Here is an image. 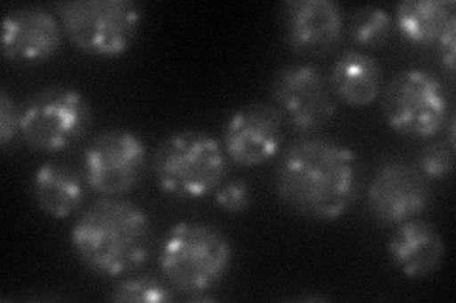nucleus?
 <instances>
[{
	"label": "nucleus",
	"mask_w": 456,
	"mask_h": 303,
	"mask_svg": "<svg viewBox=\"0 0 456 303\" xmlns=\"http://www.w3.org/2000/svg\"><path fill=\"white\" fill-rule=\"evenodd\" d=\"M281 27L293 52L325 55L345 35V13L333 0H289L281 6Z\"/></svg>",
	"instance_id": "f8f14e48"
},
{
	"label": "nucleus",
	"mask_w": 456,
	"mask_h": 303,
	"mask_svg": "<svg viewBox=\"0 0 456 303\" xmlns=\"http://www.w3.org/2000/svg\"><path fill=\"white\" fill-rule=\"evenodd\" d=\"M110 301H147L164 303L174 299V288L154 277L122 279L109 294Z\"/></svg>",
	"instance_id": "6ab92c4d"
},
{
	"label": "nucleus",
	"mask_w": 456,
	"mask_h": 303,
	"mask_svg": "<svg viewBox=\"0 0 456 303\" xmlns=\"http://www.w3.org/2000/svg\"><path fill=\"white\" fill-rule=\"evenodd\" d=\"M382 68L373 55L362 50H346L337 57L330 84L333 93L350 107H367L380 93Z\"/></svg>",
	"instance_id": "2eb2a0df"
},
{
	"label": "nucleus",
	"mask_w": 456,
	"mask_h": 303,
	"mask_svg": "<svg viewBox=\"0 0 456 303\" xmlns=\"http://www.w3.org/2000/svg\"><path fill=\"white\" fill-rule=\"evenodd\" d=\"M147 144L130 129H107L84 152L82 175L86 184L103 197L132 192L145 175Z\"/></svg>",
	"instance_id": "6e6552de"
},
{
	"label": "nucleus",
	"mask_w": 456,
	"mask_h": 303,
	"mask_svg": "<svg viewBox=\"0 0 456 303\" xmlns=\"http://www.w3.org/2000/svg\"><path fill=\"white\" fill-rule=\"evenodd\" d=\"M394 266L409 279L434 275L445 258V243L432 222L411 219L397 224L388 243Z\"/></svg>",
	"instance_id": "4468645a"
},
{
	"label": "nucleus",
	"mask_w": 456,
	"mask_h": 303,
	"mask_svg": "<svg viewBox=\"0 0 456 303\" xmlns=\"http://www.w3.org/2000/svg\"><path fill=\"white\" fill-rule=\"evenodd\" d=\"M454 148L445 142H432L419 155V171L426 179H447L454 167Z\"/></svg>",
	"instance_id": "aec40b11"
},
{
	"label": "nucleus",
	"mask_w": 456,
	"mask_h": 303,
	"mask_svg": "<svg viewBox=\"0 0 456 303\" xmlns=\"http://www.w3.org/2000/svg\"><path fill=\"white\" fill-rule=\"evenodd\" d=\"M84 175L65 163L50 162L40 165L33 179V197L42 212L52 219L73 216L86 195Z\"/></svg>",
	"instance_id": "dca6fc26"
},
{
	"label": "nucleus",
	"mask_w": 456,
	"mask_h": 303,
	"mask_svg": "<svg viewBox=\"0 0 456 303\" xmlns=\"http://www.w3.org/2000/svg\"><path fill=\"white\" fill-rule=\"evenodd\" d=\"M452 0H403L395 6L394 23L411 44L432 46L454 16Z\"/></svg>",
	"instance_id": "f3484780"
},
{
	"label": "nucleus",
	"mask_w": 456,
	"mask_h": 303,
	"mask_svg": "<svg viewBox=\"0 0 456 303\" xmlns=\"http://www.w3.org/2000/svg\"><path fill=\"white\" fill-rule=\"evenodd\" d=\"M61 46V27L42 8H16L3 21V53L13 63H42Z\"/></svg>",
	"instance_id": "ddd939ff"
},
{
	"label": "nucleus",
	"mask_w": 456,
	"mask_h": 303,
	"mask_svg": "<svg viewBox=\"0 0 456 303\" xmlns=\"http://www.w3.org/2000/svg\"><path fill=\"white\" fill-rule=\"evenodd\" d=\"M69 40L95 57H118L134 46L145 10L134 0H67L55 4Z\"/></svg>",
	"instance_id": "39448f33"
},
{
	"label": "nucleus",
	"mask_w": 456,
	"mask_h": 303,
	"mask_svg": "<svg viewBox=\"0 0 456 303\" xmlns=\"http://www.w3.org/2000/svg\"><path fill=\"white\" fill-rule=\"evenodd\" d=\"M394 33V18L379 6H362L352 13L350 38L363 48H380Z\"/></svg>",
	"instance_id": "a211bd4d"
},
{
	"label": "nucleus",
	"mask_w": 456,
	"mask_h": 303,
	"mask_svg": "<svg viewBox=\"0 0 456 303\" xmlns=\"http://www.w3.org/2000/svg\"><path fill=\"white\" fill-rule=\"evenodd\" d=\"M283 144V118L274 105L251 103L228 118L223 148L240 167H256L273 160Z\"/></svg>",
	"instance_id": "9d476101"
},
{
	"label": "nucleus",
	"mask_w": 456,
	"mask_h": 303,
	"mask_svg": "<svg viewBox=\"0 0 456 303\" xmlns=\"http://www.w3.org/2000/svg\"><path fill=\"white\" fill-rule=\"evenodd\" d=\"M274 108L283 122L298 133H314L337 114V100L330 80L310 63L283 67L273 80Z\"/></svg>",
	"instance_id": "1a4fd4ad"
},
{
	"label": "nucleus",
	"mask_w": 456,
	"mask_h": 303,
	"mask_svg": "<svg viewBox=\"0 0 456 303\" xmlns=\"http://www.w3.org/2000/svg\"><path fill=\"white\" fill-rule=\"evenodd\" d=\"M152 172L164 194L200 199L226 180L228 157L223 144L204 132L184 129L167 135L154 152Z\"/></svg>",
	"instance_id": "20e7f679"
},
{
	"label": "nucleus",
	"mask_w": 456,
	"mask_h": 303,
	"mask_svg": "<svg viewBox=\"0 0 456 303\" xmlns=\"http://www.w3.org/2000/svg\"><path fill=\"white\" fill-rule=\"evenodd\" d=\"M216 203L228 212H244L251 205V187L246 180H224L216 192Z\"/></svg>",
	"instance_id": "412c9836"
},
{
	"label": "nucleus",
	"mask_w": 456,
	"mask_h": 303,
	"mask_svg": "<svg viewBox=\"0 0 456 303\" xmlns=\"http://www.w3.org/2000/svg\"><path fill=\"white\" fill-rule=\"evenodd\" d=\"M20 110V137L31 148L46 154L75 147L88 133L94 118L86 97L65 85L38 90Z\"/></svg>",
	"instance_id": "423d86ee"
},
{
	"label": "nucleus",
	"mask_w": 456,
	"mask_h": 303,
	"mask_svg": "<svg viewBox=\"0 0 456 303\" xmlns=\"http://www.w3.org/2000/svg\"><path fill=\"white\" fill-rule=\"evenodd\" d=\"M456 16H452L449 20V23L445 25L444 33H441L439 40H437V46H439V55H441V63H444L445 70H447V76L454 78V67H456Z\"/></svg>",
	"instance_id": "5701e85b"
},
{
	"label": "nucleus",
	"mask_w": 456,
	"mask_h": 303,
	"mask_svg": "<svg viewBox=\"0 0 456 303\" xmlns=\"http://www.w3.org/2000/svg\"><path fill=\"white\" fill-rule=\"evenodd\" d=\"M382 114L399 135L428 139L449 118V93L432 72L407 68L392 78L382 93Z\"/></svg>",
	"instance_id": "0eeeda50"
},
{
	"label": "nucleus",
	"mask_w": 456,
	"mask_h": 303,
	"mask_svg": "<svg viewBox=\"0 0 456 303\" xmlns=\"http://www.w3.org/2000/svg\"><path fill=\"white\" fill-rule=\"evenodd\" d=\"M428 203H430V186L426 177L405 162L382 163L369 182V211L387 226L417 219Z\"/></svg>",
	"instance_id": "9b49d317"
},
{
	"label": "nucleus",
	"mask_w": 456,
	"mask_h": 303,
	"mask_svg": "<svg viewBox=\"0 0 456 303\" xmlns=\"http://www.w3.org/2000/svg\"><path fill=\"white\" fill-rule=\"evenodd\" d=\"M152 241L149 214L132 201L102 197L86 209L70 232L75 254L102 277H122L147 262Z\"/></svg>",
	"instance_id": "f03ea898"
},
{
	"label": "nucleus",
	"mask_w": 456,
	"mask_h": 303,
	"mask_svg": "<svg viewBox=\"0 0 456 303\" xmlns=\"http://www.w3.org/2000/svg\"><path fill=\"white\" fill-rule=\"evenodd\" d=\"M160 269L167 284L192 299L216 288L232 264V244L216 226L177 222L160 247Z\"/></svg>",
	"instance_id": "7ed1b4c3"
},
{
	"label": "nucleus",
	"mask_w": 456,
	"mask_h": 303,
	"mask_svg": "<svg viewBox=\"0 0 456 303\" xmlns=\"http://www.w3.org/2000/svg\"><path fill=\"white\" fill-rule=\"evenodd\" d=\"M20 107L6 90H0V147L8 148L20 135Z\"/></svg>",
	"instance_id": "4be33fe9"
},
{
	"label": "nucleus",
	"mask_w": 456,
	"mask_h": 303,
	"mask_svg": "<svg viewBox=\"0 0 456 303\" xmlns=\"http://www.w3.org/2000/svg\"><path fill=\"white\" fill-rule=\"evenodd\" d=\"M274 186L293 212L312 220H337L360 195L358 157L345 144L298 139L283 152Z\"/></svg>",
	"instance_id": "f257e3e1"
}]
</instances>
